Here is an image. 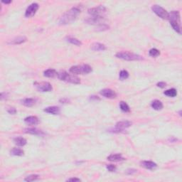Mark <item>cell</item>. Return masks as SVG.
<instances>
[{"instance_id": "cell-32", "label": "cell", "mask_w": 182, "mask_h": 182, "mask_svg": "<svg viewBox=\"0 0 182 182\" xmlns=\"http://www.w3.org/2000/svg\"><path fill=\"white\" fill-rule=\"evenodd\" d=\"M106 169H107L109 172H113L116 170L117 167L116 166L114 165V164H108V165L106 166Z\"/></svg>"}, {"instance_id": "cell-6", "label": "cell", "mask_w": 182, "mask_h": 182, "mask_svg": "<svg viewBox=\"0 0 182 182\" xmlns=\"http://www.w3.org/2000/svg\"><path fill=\"white\" fill-rule=\"evenodd\" d=\"M88 12L91 17H105V14H107V9L104 6L100 5L88 9Z\"/></svg>"}, {"instance_id": "cell-10", "label": "cell", "mask_w": 182, "mask_h": 182, "mask_svg": "<svg viewBox=\"0 0 182 182\" xmlns=\"http://www.w3.org/2000/svg\"><path fill=\"white\" fill-rule=\"evenodd\" d=\"M39 5L37 3H32V4H31L27 7L26 12H25V17H26V18L32 17L33 16L35 15L36 12H37V10L39 9Z\"/></svg>"}, {"instance_id": "cell-22", "label": "cell", "mask_w": 182, "mask_h": 182, "mask_svg": "<svg viewBox=\"0 0 182 182\" xmlns=\"http://www.w3.org/2000/svg\"><path fill=\"white\" fill-rule=\"evenodd\" d=\"M44 75L47 78H54L58 75V72L53 69H49L44 72Z\"/></svg>"}, {"instance_id": "cell-39", "label": "cell", "mask_w": 182, "mask_h": 182, "mask_svg": "<svg viewBox=\"0 0 182 182\" xmlns=\"http://www.w3.org/2000/svg\"><path fill=\"white\" fill-rule=\"evenodd\" d=\"M90 99L91 100H100V98H98V96H96V95H91V96H90Z\"/></svg>"}, {"instance_id": "cell-38", "label": "cell", "mask_w": 182, "mask_h": 182, "mask_svg": "<svg viewBox=\"0 0 182 182\" xmlns=\"http://www.w3.org/2000/svg\"><path fill=\"white\" fill-rule=\"evenodd\" d=\"M81 181V180H80V179L78 178H71L67 180V181Z\"/></svg>"}, {"instance_id": "cell-31", "label": "cell", "mask_w": 182, "mask_h": 182, "mask_svg": "<svg viewBox=\"0 0 182 182\" xmlns=\"http://www.w3.org/2000/svg\"><path fill=\"white\" fill-rule=\"evenodd\" d=\"M110 26H107V24H102L98 25V27L97 28L98 31H105V30L109 29Z\"/></svg>"}, {"instance_id": "cell-16", "label": "cell", "mask_w": 182, "mask_h": 182, "mask_svg": "<svg viewBox=\"0 0 182 182\" xmlns=\"http://www.w3.org/2000/svg\"><path fill=\"white\" fill-rule=\"evenodd\" d=\"M25 123L28 125H36L39 124V118L36 116H28L24 119Z\"/></svg>"}, {"instance_id": "cell-19", "label": "cell", "mask_w": 182, "mask_h": 182, "mask_svg": "<svg viewBox=\"0 0 182 182\" xmlns=\"http://www.w3.org/2000/svg\"><path fill=\"white\" fill-rule=\"evenodd\" d=\"M21 104L26 106V107H32V106H34L36 104V100L34 98H25L23 100H21Z\"/></svg>"}, {"instance_id": "cell-1", "label": "cell", "mask_w": 182, "mask_h": 182, "mask_svg": "<svg viewBox=\"0 0 182 182\" xmlns=\"http://www.w3.org/2000/svg\"><path fill=\"white\" fill-rule=\"evenodd\" d=\"M81 12V9L79 6L71 8L69 11L63 14L62 17L60 18L58 23L60 25H67L73 23L76 20L79 14Z\"/></svg>"}, {"instance_id": "cell-17", "label": "cell", "mask_w": 182, "mask_h": 182, "mask_svg": "<svg viewBox=\"0 0 182 182\" xmlns=\"http://www.w3.org/2000/svg\"><path fill=\"white\" fill-rule=\"evenodd\" d=\"M91 48L95 51H104L107 49L105 45L100 44V43H93L91 45Z\"/></svg>"}, {"instance_id": "cell-2", "label": "cell", "mask_w": 182, "mask_h": 182, "mask_svg": "<svg viewBox=\"0 0 182 182\" xmlns=\"http://www.w3.org/2000/svg\"><path fill=\"white\" fill-rule=\"evenodd\" d=\"M168 19L170 22L172 27L178 34H181V16L179 11H172L169 13Z\"/></svg>"}, {"instance_id": "cell-27", "label": "cell", "mask_w": 182, "mask_h": 182, "mask_svg": "<svg viewBox=\"0 0 182 182\" xmlns=\"http://www.w3.org/2000/svg\"><path fill=\"white\" fill-rule=\"evenodd\" d=\"M120 110L124 112H130V108H129V106L124 101H121L120 102Z\"/></svg>"}, {"instance_id": "cell-29", "label": "cell", "mask_w": 182, "mask_h": 182, "mask_svg": "<svg viewBox=\"0 0 182 182\" xmlns=\"http://www.w3.org/2000/svg\"><path fill=\"white\" fill-rule=\"evenodd\" d=\"M119 77L121 80H126V79H127L128 78H129V73H128V71H127L126 70H122L120 72Z\"/></svg>"}, {"instance_id": "cell-14", "label": "cell", "mask_w": 182, "mask_h": 182, "mask_svg": "<svg viewBox=\"0 0 182 182\" xmlns=\"http://www.w3.org/2000/svg\"><path fill=\"white\" fill-rule=\"evenodd\" d=\"M24 133L29 134H33V135H44V132L43 131L40 130V129H37L35 127H31V128H26L24 130Z\"/></svg>"}, {"instance_id": "cell-36", "label": "cell", "mask_w": 182, "mask_h": 182, "mask_svg": "<svg viewBox=\"0 0 182 182\" xmlns=\"http://www.w3.org/2000/svg\"><path fill=\"white\" fill-rule=\"evenodd\" d=\"M137 172V170L136 169H128V170H127V174H133L136 173Z\"/></svg>"}, {"instance_id": "cell-35", "label": "cell", "mask_w": 182, "mask_h": 182, "mask_svg": "<svg viewBox=\"0 0 182 182\" xmlns=\"http://www.w3.org/2000/svg\"><path fill=\"white\" fill-rule=\"evenodd\" d=\"M59 101L61 103H63V104L69 103V102H70V100H69L68 98H61V99H60Z\"/></svg>"}, {"instance_id": "cell-40", "label": "cell", "mask_w": 182, "mask_h": 182, "mask_svg": "<svg viewBox=\"0 0 182 182\" xmlns=\"http://www.w3.org/2000/svg\"><path fill=\"white\" fill-rule=\"evenodd\" d=\"M1 2H2V3H4V4H10V3H11V2H12V1H1Z\"/></svg>"}, {"instance_id": "cell-33", "label": "cell", "mask_w": 182, "mask_h": 182, "mask_svg": "<svg viewBox=\"0 0 182 182\" xmlns=\"http://www.w3.org/2000/svg\"><path fill=\"white\" fill-rule=\"evenodd\" d=\"M7 112L11 115H15L17 113V110H16L15 107H10L9 109H8Z\"/></svg>"}, {"instance_id": "cell-9", "label": "cell", "mask_w": 182, "mask_h": 182, "mask_svg": "<svg viewBox=\"0 0 182 182\" xmlns=\"http://www.w3.org/2000/svg\"><path fill=\"white\" fill-rule=\"evenodd\" d=\"M34 86L39 92H51L53 90L51 84L48 82H34Z\"/></svg>"}, {"instance_id": "cell-26", "label": "cell", "mask_w": 182, "mask_h": 182, "mask_svg": "<svg viewBox=\"0 0 182 182\" xmlns=\"http://www.w3.org/2000/svg\"><path fill=\"white\" fill-rule=\"evenodd\" d=\"M164 94L165 95L170 98H174L177 95V91L175 88H171V89L167 90L164 92Z\"/></svg>"}, {"instance_id": "cell-25", "label": "cell", "mask_w": 182, "mask_h": 182, "mask_svg": "<svg viewBox=\"0 0 182 182\" xmlns=\"http://www.w3.org/2000/svg\"><path fill=\"white\" fill-rule=\"evenodd\" d=\"M10 154L11 155H13V156H21L24 154V152L20 148H13L10 151Z\"/></svg>"}, {"instance_id": "cell-30", "label": "cell", "mask_w": 182, "mask_h": 182, "mask_svg": "<svg viewBox=\"0 0 182 182\" xmlns=\"http://www.w3.org/2000/svg\"><path fill=\"white\" fill-rule=\"evenodd\" d=\"M39 176L37 174H31L26 176V178L24 179L25 181H28V182H31V181H36V180L39 179Z\"/></svg>"}, {"instance_id": "cell-12", "label": "cell", "mask_w": 182, "mask_h": 182, "mask_svg": "<svg viewBox=\"0 0 182 182\" xmlns=\"http://www.w3.org/2000/svg\"><path fill=\"white\" fill-rule=\"evenodd\" d=\"M100 93L101 95L106 98H109V99H115L117 98V93L112 90L109 89V88L101 90Z\"/></svg>"}, {"instance_id": "cell-15", "label": "cell", "mask_w": 182, "mask_h": 182, "mask_svg": "<svg viewBox=\"0 0 182 182\" xmlns=\"http://www.w3.org/2000/svg\"><path fill=\"white\" fill-rule=\"evenodd\" d=\"M140 164L142 167L147 169H149V170H152V169H154L157 167V164L152 161H141Z\"/></svg>"}, {"instance_id": "cell-8", "label": "cell", "mask_w": 182, "mask_h": 182, "mask_svg": "<svg viewBox=\"0 0 182 182\" xmlns=\"http://www.w3.org/2000/svg\"><path fill=\"white\" fill-rule=\"evenodd\" d=\"M152 10L154 13L156 14L158 17H160L162 19H168L169 12L165 9L161 7V6L154 4V5L152 7Z\"/></svg>"}, {"instance_id": "cell-18", "label": "cell", "mask_w": 182, "mask_h": 182, "mask_svg": "<svg viewBox=\"0 0 182 182\" xmlns=\"http://www.w3.org/2000/svg\"><path fill=\"white\" fill-rule=\"evenodd\" d=\"M107 160L110 161H120L125 159L121 154H112L107 156Z\"/></svg>"}, {"instance_id": "cell-21", "label": "cell", "mask_w": 182, "mask_h": 182, "mask_svg": "<svg viewBox=\"0 0 182 182\" xmlns=\"http://www.w3.org/2000/svg\"><path fill=\"white\" fill-rule=\"evenodd\" d=\"M27 40L26 39V37L25 36H18V37L15 38V39H12L10 42H8L9 44H15V45H18V44H21L23 43H24Z\"/></svg>"}, {"instance_id": "cell-11", "label": "cell", "mask_w": 182, "mask_h": 182, "mask_svg": "<svg viewBox=\"0 0 182 182\" xmlns=\"http://www.w3.org/2000/svg\"><path fill=\"white\" fill-rule=\"evenodd\" d=\"M105 20V17H91L85 20V22L89 24H102Z\"/></svg>"}, {"instance_id": "cell-24", "label": "cell", "mask_w": 182, "mask_h": 182, "mask_svg": "<svg viewBox=\"0 0 182 182\" xmlns=\"http://www.w3.org/2000/svg\"><path fill=\"white\" fill-rule=\"evenodd\" d=\"M66 42L70 43V44H73V45L78 46H80L82 45V42H80V40H78V39H76V38L69 36V37L66 38Z\"/></svg>"}, {"instance_id": "cell-20", "label": "cell", "mask_w": 182, "mask_h": 182, "mask_svg": "<svg viewBox=\"0 0 182 182\" xmlns=\"http://www.w3.org/2000/svg\"><path fill=\"white\" fill-rule=\"evenodd\" d=\"M13 140L14 144L19 147H24L27 143V141H26V139L22 137H17L14 138Z\"/></svg>"}, {"instance_id": "cell-3", "label": "cell", "mask_w": 182, "mask_h": 182, "mask_svg": "<svg viewBox=\"0 0 182 182\" xmlns=\"http://www.w3.org/2000/svg\"><path fill=\"white\" fill-rule=\"evenodd\" d=\"M57 77L62 81L67 82V83H73V84H80V79L78 77L73 74L71 75V74L68 73L66 71H60L59 73H58Z\"/></svg>"}, {"instance_id": "cell-23", "label": "cell", "mask_w": 182, "mask_h": 182, "mask_svg": "<svg viewBox=\"0 0 182 182\" xmlns=\"http://www.w3.org/2000/svg\"><path fill=\"white\" fill-rule=\"evenodd\" d=\"M151 106L155 110H161L163 108V107H164L162 102L160 100H155L153 101L152 102Z\"/></svg>"}, {"instance_id": "cell-7", "label": "cell", "mask_w": 182, "mask_h": 182, "mask_svg": "<svg viewBox=\"0 0 182 182\" xmlns=\"http://www.w3.org/2000/svg\"><path fill=\"white\" fill-rule=\"evenodd\" d=\"M132 122L128 121V120L120 121L116 123L115 129H112V132H114V133H120V132H123L125 131V129L132 126Z\"/></svg>"}, {"instance_id": "cell-37", "label": "cell", "mask_w": 182, "mask_h": 182, "mask_svg": "<svg viewBox=\"0 0 182 182\" xmlns=\"http://www.w3.org/2000/svg\"><path fill=\"white\" fill-rule=\"evenodd\" d=\"M8 98V93H1V100H3L4 99H7Z\"/></svg>"}, {"instance_id": "cell-4", "label": "cell", "mask_w": 182, "mask_h": 182, "mask_svg": "<svg viewBox=\"0 0 182 182\" xmlns=\"http://www.w3.org/2000/svg\"><path fill=\"white\" fill-rule=\"evenodd\" d=\"M69 71L73 75H85L91 73L93 71V69L89 65L83 64L72 66Z\"/></svg>"}, {"instance_id": "cell-13", "label": "cell", "mask_w": 182, "mask_h": 182, "mask_svg": "<svg viewBox=\"0 0 182 182\" xmlns=\"http://www.w3.org/2000/svg\"><path fill=\"white\" fill-rule=\"evenodd\" d=\"M44 111L46 113L51 114V115H59L61 113V109L57 106H50V107H46Z\"/></svg>"}, {"instance_id": "cell-28", "label": "cell", "mask_w": 182, "mask_h": 182, "mask_svg": "<svg viewBox=\"0 0 182 182\" xmlns=\"http://www.w3.org/2000/svg\"><path fill=\"white\" fill-rule=\"evenodd\" d=\"M149 54L150 56L154 57V58H156V57H158L159 56H160L161 53L158 49L156 48H152L150 49L149 51Z\"/></svg>"}, {"instance_id": "cell-5", "label": "cell", "mask_w": 182, "mask_h": 182, "mask_svg": "<svg viewBox=\"0 0 182 182\" xmlns=\"http://www.w3.org/2000/svg\"><path fill=\"white\" fill-rule=\"evenodd\" d=\"M116 57L118 58H120V59L125 60V61H140V60H143L142 56L129 51L118 52V53H116Z\"/></svg>"}, {"instance_id": "cell-34", "label": "cell", "mask_w": 182, "mask_h": 182, "mask_svg": "<svg viewBox=\"0 0 182 182\" xmlns=\"http://www.w3.org/2000/svg\"><path fill=\"white\" fill-rule=\"evenodd\" d=\"M156 86L159 87L160 88H164L167 86V83H164V82H159V83L156 84Z\"/></svg>"}]
</instances>
